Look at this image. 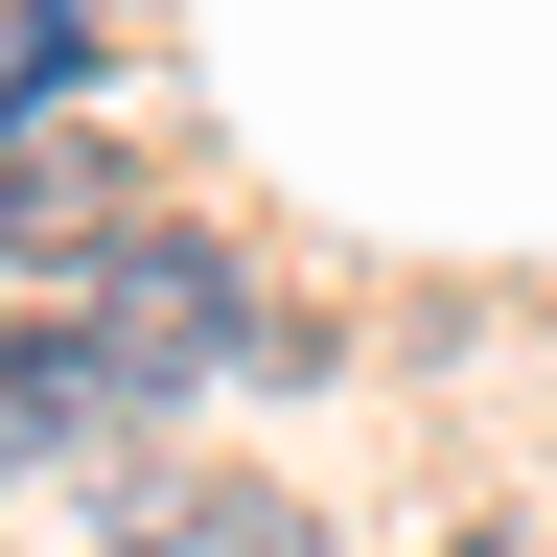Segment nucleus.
Segmentation results:
<instances>
[{
	"label": "nucleus",
	"mask_w": 557,
	"mask_h": 557,
	"mask_svg": "<svg viewBox=\"0 0 557 557\" xmlns=\"http://www.w3.org/2000/svg\"><path fill=\"white\" fill-rule=\"evenodd\" d=\"M116 557H325V534L278 511V487H139V511H116Z\"/></svg>",
	"instance_id": "1"
}]
</instances>
